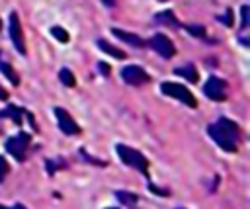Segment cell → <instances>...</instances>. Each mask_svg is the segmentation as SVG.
Wrapping results in <instances>:
<instances>
[{
    "label": "cell",
    "instance_id": "obj_1",
    "mask_svg": "<svg viewBox=\"0 0 250 209\" xmlns=\"http://www.w3.org/2000/svg\"><path fill=\"white\" fill-rule=\"evenodd\" d=\"M209 137L227 152H236L238 148V137H240V129L234 121H230L229 117H219L213 125H209Z\"/></svg>",
    "mask_w": 250,
    "mask_h": 209
},
{
    "label": "cell",
    "instance_id": "obj_2",
    "mask_svg": "<svg viewBox=\"0 0 250 209\" xmlns=\"http://www.w3.org/2000/svg\"><path fill=\"white\" fill-rule=\"evenodd\" d=\"M115 150H117V154H119L123 164H127V166L143 172L145 176H148V160H146L145 154H141L139 150H135V148H131L127 145H117Z\"/></svg>",
    "mask_w": 250,
    "mask_h": 209
},
{
    "label": "cell",
    "instance_id": "obj_3",
    "mask_svg": "<svg viewBox=\"0 0 250 209\" xmlns=\"http://www.w3.org/2000/svg\"><path fill=\"white\" fill-rule=\"evenodd\" d=\"M160 90H162V94H166V96H170V98H174V100H180L182 104H186V105H189V107H195V105H197L195 96H193L184 84L162 82V84H160Z\"/></svg>",
    "mask_w": 250,
    "mask_h": 209
},
{
    "label": "cell",
    "instance_id": "obj_4",
    "mask_svg": "<svg viewBox=\"0 0 250 209\" xmlns=\"http://www.w3.org/2000/svg\"><path fill=\"white\" fill-rule=\"evenodd\" d=\"M27 148H29V135L27 133H18L16 137H10L6 141V150L20 162L25 160L27 156Z\"/></svg>",
    "mask_w": 250,
    "mask_h": 209
},
{
    "label": "cell",
    "instance_id": "obj_5",
    "mask_svg": "<svg viewBox=\"0 0 250 209\" xmlns=\"http://www.w3.org/2000/svg\"><path fill=\"white\" fill-rule=\"evenodd\" d=\"M203 94L213 102H225L227 100V84L219 76H209L203 84Z\"/></svg>",
    "mask_w": 250,
    "mask_h": 209
},
{
    "label": "cell",
    "instance_id": "obj_6",
    "mask_svg": "<svg viewBox=\"0 0 250 209\" xmlns=\"http://www.w3.org/2000/svg\"><path fill=\"white\" fill-rule=\"evenodd\" d=\"M10 37H12V43L16 47V51L20 55H27V47H25V39H23V31H21V23H20V18L16 12L10 14Z\"/></svg>",
    "mask_w": 250,
    "mask_h": 209
},
{
    "label": "cell",
    "instance_id": "obj_7",
    "mask_svg": "<svg viewBox=\"0 0 250 209\" xmlns=\"http://www.w3.org/2000/svg\"><path fill=\"white\" fill-rule=\"evenodd\" d=\"M121 78L127 84H131V86H141V84H145V82L150 80V76L139 64H127L125 68H121Z\"/></svg>",
    "mask_w": 250,
    "mask_h": 209
},
{
    "label": "cell",
    "instance_id": "obj_8",
    "mask_svg": "<svg viewBox=\"0 0 250 209\" xmlns=\"http://www.w3.org/2000/svg\"><path fill=\"white\" fill-rule=\"evenodd\" d=\"M55 117H57V123H59V129L64 133V135H78L80 133V127L78 123L70 117V113L62 107H55Z\"/></svg>",
    "mask_w": 250,
    "mask_h": 209
},
{
    "label": "cell",
    "instance_id": "obj_9",
    "mask_svg": "<svg viewBox=\"0 0 250 209\" xmlns=\"http://www.w3.org/2000/svg\"><path fill=\"white\" fill-rule=\"evenodd\" d=\"M150 47H152L162 59H172V57L176 55V49H174L172 41H170L166 35H162V33H156V35L150 37Z\"/></svg>",
    "mask_w": 250,
    "mask_h": 209
},
{
    "label": "cell",
    "instance_id": "obj_10",
    "mask_svg": "<svg viewBox=\"0 0 250 209\" xmlns=\"http://www.w3.org/2000/svg\"><path fill=\"white\" fill-rule=\"evenodd\" d=\"M111 33H113L115 37H119L121 41H125L127 45H131V47H145V41H143V39H141L139 35L131 33V31H125V29L113 27V29H111Z\"/></svg>",
    "mask_w": 250,
    "mask_h": 209
},
{
    "label": "cell",
    "instance_id": "obj_11",
    "mask_svg": "<svg viewBox=\"0 0 250 209\" xmlns=\"http://www.w3.org/2000/svg\"><path fill=\"white\" fill-rule=\"evenodd\" d=\"M154 21H156V23H160V25H168V27H178V25H180V23H178V20H176V16L172 14V10L158 12V14L154 16Z\"/></svg>",
    "mask_w": 250,
    "mask_h": 209
},
{
    "label": "cell",
    "instance_id": "obj_12",
    "mask_svg": "<svg viewBox=\"0 0 250 209\" xmlns=\"http://www.w3.org/2000/svg\"><path fill=\"white\" fill-rule=\"evenodd\" d=\"M98 47H100L104 53L111 55L113 59H119V61H121V59H125V57H127V53H123L121 49H117L115 45H111V43H109V41H105V39H98Z\"/></svg>",
    "mask_w": 250,
    "mask_h": 209
},
{
    "label": "cell",
    "instance_id": "obj_13",
    "mask_svg": "<svg viewBox=\"0 0 250 209\" xmlns=\"http://www.w3.org/2000/svg\"><path fill=\"white\" fill-rule=\"evenodd\" d=\"M176 74H178V76H182V78H186V80H188V82H191V84H195V82L199 80L197 68H195L193 64H188V66H178V68H176Z\"/></svg>",
    "mask_w": 250,
    "mask_h": 209
},
{
    "label": "cell",
    "instance_id": "obj_14",
    "mask_svg": "<svg viewBox=\"0 0 250 209\" xmlns=\"http://www.w3.org/2000/svg\"><path fill=\"white\" fill-rule=\"evenodd\" d=\"M25 109L23 107H16V105H8L4 111H0V117H10L14 123H18V125H21V113H23Z\"/></svg>",
    "mask_w": 250,
    "mask_h": 209
},
{
    "label": "cell",
    "instance_id": "obj_15",
    "mask_svg": "<svg viewBox=\"0 0 250 209\" xmlns=\"http://www.w3.org/2000/svg\"><path fill=\"white\" fill-rule=\"evenodd\" d=\"M0 72L14 84V86H18L20 84V76H18V72L14 70V66L10 64V63H0Z\"/></svg>",
    "mask_w": 250,
    "mask_h": 209
},
{
    "label": "cell",
    "instance_id": "obj_16",
    "mask_svg": "<svg viewBox=\"0 0 250 209\" xmlns=\"http://www.w3.org/2000/svg\"><path fill=\"white\" fill-rule=\"evenodd\" d=\"M117 199L129 207L137 205V193H131V191H117Z\"/></svg>",
    "mask_w": 250,
    "mask_h": 209
},
{
    "label": "cell",
    "instance_id": "obj_17",
    "mask_svg": "<svg viewBox=\"0 0 250 209\" xmlns=\"http://www.w3.org/2000/svg\"><path fill=\"white\" fill-rule=\"evenodd\" d=\"M59 78H61V82H62L64 86H68V88H72V86L76 84V78H74V74H72L68 68H61Z\"/></svg>",
    "mask_w": 250,
    "mask_h": 209
},
{
    "label": "cell",
    "instance_id": "obj_18",
    "mask_svg": "<svg viewBox=\"0 0 250 209\" xmlns=\"http://www.w3.org/2000/svg\"><path fill=\"white\" fill-rule=\"evenodd\" d=\"M51 35L57 39V41H61V43H68V31L66 29H62V27H59V25H53L51 27Z\"/></svg>",
    "mask_w": 250,
    "mask_h": 209
},
{
    "label": "cell",
    "instance_id": "obj_19",
    "mask_svg": "<svg viewBox=\"0 0 250 209\" xmlns=\"http://www.w3.org/2000/svg\"><path fill=\"white\" fill-rule=\"evenodd\" d=\"M186 31H189L193 37H203L205 35V27L203 25H186Z\"/></svg>",
    "mask_w": 250,
    "mask_h": 209
},
{
    "label": "cell",
    "instance_id": "obj_20",
    "mask_svg": "<svg viewBox=\"0 0 250 209\" xmlns=\"http://www.w3.org/2000/svg\"><path fill=\"white\" fill-rule=\"evenodd\" d=\"M248 12H250V6H242L240 8V27L244 29V27H248Z\"/></svg>",
    "mask_w": 250,
    "mask_h": 209
},
{
    "label": "cell",
    "instance_id": "obj_21",
    "mask_svg": "<svg viewBox=\"0 0 250 209\" xmlns=\"http://www.w3.org/2000/svg\"><path fill=\"white\" fill-rule=\"evenodd\" d=\"M8 172H10V166H8L6 158H4V156H0V180H4V178L8 176Z\"/></svg>",
    "mask_w": 250,
    "mask_h": 209
},
{
    "label": "cell",
    "instance_id": "obj_22",
    "mask_svg": "<svg viewBox=\"0 0 250 209\" xmlns=\"http://www.w3.org/2000/svg\"><path fill=\"white\" fill-rule=\"evenodd\" d=\"M223 21H225V25H227V27H230V25H232V10H227V14H225Z\"/></svg>",
    "mask_w": 250,
    "mask_h": 209
},
{
    "label": "cell",
    "instance_id": "obj_23",
    "mask_svg": "<svg viewBox=\"0 0 250 209\" xmlns=\"http://www.w3.org/2000/svg\"><path fill=\"white\" fill-rule=\"evenodd\" d=\"M148 189H150V191H154V193H158V195H168V193H170L168 189H160V188H156V186H152V184L148 186Z\"/></svg>",
    "mask_w": 250,
    "mask_h": 209
},
{
    "label": "cell",
    "instance_id": "obj_24",
    "mask_svg": "<svg viewBox=\"0 0 250 209\" xmlns=\"http://www.w3.org/2000/svg\"><path fill=\"white\" fill-rule=\"evenodd\" d=\"M98 66H100V72H102L104 76H109V66H107L105 63H100Z\"/></svg>",
    "mask_w": 250,
    "mask_h": 209
},
{
    "label": "cell",
    "instance_id": "obj_25",
    "mask_svg": "<svg viewBox=\"0 0 250 209\" xmlns=\"http://www.w3.org/2000/svg\"><path fill=\"white\" fill-rule=\"evenodd\" d=\"M0 209H25V207H23L21 203H16L14 207H6V205H2V203H0Z\"/></svg>",
    "mask_w": 250,
    "mask_h": 209
},
{
    "label": "cell",
    "instance_id": "obj_26",
    "mask_svg": "<svg viewBox=\"0 0 250 209\" xmlns=\"http://www.w3.org/2000/svg\"><path fill=\"white\" fill-rule=\"evenodd\" d=\"M0 100H2V102H6V100H8V92H6L2 86H0Z\"/></svg>",
    "mask_w": 250,
    "mask_h": 209
},
{
    "label": "cell",
    "instance_id": "obj_27",
    "mask_svg": "<svg viewBox=\"0 0 250 209\" xmlns=\"http://www.w3.org/2000/svg\"><path fill=\"white\" fill-rule=\"evenodd\" d=\"M102 2L107 4V6H113V4H115V0H102Z\"/></svg>",
    "mask_w": 250,
    "mask_h": 209
},
{
    "label": "cell",
    "instance_id": "obj_28",
    "mask_svg": "<svg viewBox=\"0 0 250 209\" xmlns=\"http://www.w3.org/2000/svg\"><path fill=\"white\" fill-rule=\"evenodd\" d=\"M107 209H117V207H107Z\"/></svg>",
    "mask_w": 250,
    "mask_h": 209
},
{
    "label": "cell",
    "instance_id": "obj_29",
    "mask_svg": "<svg viewBox=\"0 0 250 209\" xmlns=\"http://www.w3.org/2000/svg\"><path fill=\"white\" fill-rule=\"evenodd\" d=\"M0 29H2V21H0Z\"/></svg>",
    "mask_w": 250,
    "mask_h": 209
},
{
    "label": "cell",
    "instance_id": "obj_30",
    "mask_svg": "<svg viewBox=\"0 0 250 209\" xmlns=\"http://www.w3.org/2000/svg\"><path fill=\"white\" fill-rule=\"evenodd\" d=\"M178 209H184V207H178Z\"/></svg>",
    "mask_w": 250,
    "mask_h": 209
}]
</instances>
